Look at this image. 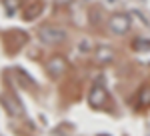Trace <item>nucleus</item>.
<instances>
[{
	"label": "nucleus",
	"instance_id": "1",
	"mask_svg": "<svg viewBox=\"0 0 150 136\" xmlns=\"http://www.w3.org/2000/svg\"><path fill=\"white\" fill-rule=\"evenodd\" d=\"M40 36H42L44 42H60L62 40V32L56 30V28H42Z\"/></svg>",
	"mask_w": 150,
	"mask_h": 136
}]
</instances>
